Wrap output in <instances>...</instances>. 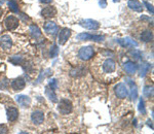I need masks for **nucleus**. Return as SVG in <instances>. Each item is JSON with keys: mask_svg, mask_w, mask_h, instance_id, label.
I'll return each mask as SVG.
<instances>
[{"mask_svg": "<svg viewBox=\"0 0 154 134\" xmlns=\"http://www.w3.org/2000/svg\"><path fill=\"white\" fill-rule=\"evenodd\" d=\"M143 93H144V95L147 97V98H150V97H152V95H153V88L149 87V86H146L143 90Z\"/></svg>", "mask_w": 154, "mask_h": 134, "instance_id": "nucleus-25", "label": "nucleus"}, {"mask_svg": "<svg viewBox=\"0 0 154 134\" xmlns=\"http://www.w3.org/2000/svg\"><path fill=\"white\" fill-rule=\"evenodd\" d=\"M102 69L105 73L111 74L116 70V63L113 59H106L102 63Z\"/></svg>", "mask_w": 154, "mask_h": 134, "instance_id": "nucleus-3", "label": "nucleus"}, {"mask_svg": "<svg viewBox=\"0 0 154 134\" xmlns=\"http://www.w3.org/2000/svg\"><path fill=\"white\" fill-rule=\"evenodd\" d=\"M16 101L22 107H29L30 104H31V98L27 95H23V94L16 96Z\"/></svg>", "mask_w": 154, "mask_h": 134, "instance_id": "nucleus-10", "label": "nucleus"}, {"mask_svg": "<svg viewBox=\"0 0 154 134\" xmlns=\"http://www.w3.org/2000/svg\"><path fill=\"white\" fill-rule=\"evenodd\" d=\"M139 112L141 114L145 115L146 114V108H145V103H144L143 99H140V103H139Z\"/></svg>", "mask_w": 154, "mask_h": 134, "instance_id": "nucleus-28", "label": "nucleus"}, {"mask_svg": "<svg viewBox=\"0 0 154 134\" xmlns=\"http://www.w3.org/2000/svg\"><path fill=\"white\" fill-rule=\"evenodd\" d=\"M30 33H31V35L34 38H38L41 36V30L39 29V27L37 25H31L30 26Z\"/></svg>", "mask_w": 154, "mask_h": 134, "instance_id": "nucleus-21", "label": "nucleus"}, {"mask_svg": "<svg viewBox=\"0 0 154 134\" xmlns=\"http://www.w3.org/2000/svg\"><path fill=\"white\" fill-rule=\"evenodd\" d=\"M141 39L144 41V42H149V41H151L153 39L152 31H150V30H146V31H144L143 33L141 34Z\"/></svg>", "mask_w": 154, "mask_h": 134, "instance_id": "nucleus-22", "label": "nucleus"}, {"mask_svg": "<svg viewBox=\"0 0 154 134\" xmlns=\"http://www.w3.org/2000/svg\"><path fill=\"white\" fill-rule=\"evenodd\" d=\"M58 54H59V48H58L57 45H53V48H50V58H56L58 56Z\"/></svg>", "mask_w": 154, "mask_h": 134, "instance_id": "nucleus-27", "label": "nucleus"}, {"mask_svg": "<svg viewBox=\"0 0 154 134\" xmlns=\"http://www.w3.org/2000/svg\"><path fill=\"white\" fill-rule=\"evenodd\" d=\"M98 1H99V4L101 7L105 8L107 6V0H98Z\"/></svg>", "mask_w": 154, "mask_h": 134, "instance_id": "nucleus-33", "label": "nucleus"}, {"mask_svg": "<svg viewBox=\"0 0 154 134\" xmlns=\"http://www.w3.org/2000/svg\"><path fill=\"white\" fill-rule=\"evenodd\" d=\"M80 25L84 28L88 30H98L100 28V23L96 20L92 19H87V20H83L80 22Z\"/></svg>", "mask_w": 154, "mask_h": 134, "instance_id": "nucleus-7", "label": "nucleus"}, {"mask_svg": "<svg viewBox=\"0 0 154 134\" xmlns=\"http://www.w3.org/2000/svg\"><path fill=\"white\" fill-rule=\"evenodd\" d=\"M58 109H59L60 114L68 115L72 112V109H73V105H72V102L70 100H68V99L66 98H63L61 99V101L59 102Z\"/></svg>", "mask_w": 154, "mask_h": 134, "instance_id": "nucleus-1", "label": "nucleus"}, {"mask_svg": "<svg viewBox=\"0 0 154 134\" xmlns=\"http://www.w3.org/2000/svg\"><path fill=\"white\" fill-rule=\"evenodd\" d=\"M76 39L78 40H94V41H103L104 36L101 35H93L90 33H80L76 36Z\"/></svg>", "mask_w": 154, "mask_h": 134, "instance_id": "nucleus-6", "label": "nucleus"}, {"mask_svg": "<svg viewBox=\"0 0 154 134\" xmlns=\"http://www.w3.org/2000/svg\"><path fill=\"white\" fill-rule=\"evenodd\" d=\"M144 4H145V5L147 6V8H148V10L150 11V13L153 15V13H154V10H153V6H152V4H150L148 1H144Z\"/></svg>", "mask_w": 154, "mask_h": 134, "instance_id": "nucleus-31", "label": "nucleus"}, {"mask_svg": "<svg viewBox=\"0 0 154 134\" xmlns=\"http://www.w3.org/2000/svg\"><path fill=\"white\" fill-rule=\"evenodd\" d=\"M117 42L119 43L121 47L123 48H134L138 47V43L135 40L130 39V37H125V38H119L117 39Z\"/></svg>", "mask_w": 154, "mask_h": 134, "instance_id": "nucleus-13", "label": "nucleus"}, {"mask_svg": "<svg viewBox=\"0 0 154 134\" xmlns=\"http://www.w3.org/2000/svg\"><path fill=\"white\" fill-rule=\"evenodd\" d=\"M114 92H115V95L120 99L127 98L128 95L127 88L124 84H122V83H119V84H117L114 87Z\"/></svg>", "mask_w": 154, "mask_h": 134, "instance_id": "nucleus-4", "label": "nucleus"}, {"mask_svg": "<svg viewBox=\"0 0 154 134\" xmlns=\"http://www.w3.org/2000/svg\"><path fill=\"white\" fill-rule=\"evenodd\" d=\"M127 84L130 85V99L135 101L137 99V97H138V88L136 86V84H135V83L133 82L130 78H127Z\"/></svg>", "mask_w": 154, "mask_h": 134, "instance_id": "nucleus-15", "label": "nucleus"}, {"mask_svg": "<svg viewBox=\"0 0 154 134\" xmlns=\"http://www.w3.org/2000/svg\"><path fill=\"white\" fill-rule=\"evenodd\" d=\"M85 73V69L83 68V67L79 66V67H76V68L72 69L71 72H70V74H71V77H81V75H83Z\"/></svg>", "mask_w": 154, "mask_h": 134, "instance_id": "nucleus-23", "label": "nucleus"}, {"mask_svg": "<svg viewBox=\"0 0 154 134\" xmlns=\"http://www.w3.org/2000/svg\"><path fill=\"white\" fill-rule=\"evenodd\" d=\"M45 94H46V96L48 97V99H50V101H53V102H57V101H58L57 95H56V93H55V90L51 89L50 87H46L45 88Z\"/></svg>", "mask_w": 154, "mask_h": 134, "instance_id": "nucleus-20", "label": "nucleus"}, {"mask_svg": "<svg viewBox=\"0 0 154 134\" xmlns=\"http://www.w3.org/2000/svg\"><path fill=\"white\" fill-rule=\"evenodd\" d=\"M26 86V82L23 77H18L11 82V88L13 91H21Z\"/></svg>", "mask_w": 154, "mask_h": 134, "instance_id": "nucleus-12", "label": "nucleus"}, {"mask_svg": "<svg viewBox=\"0 0 154 134\" xmlns=\"http://www.w3.org/2000/svg\"><path fill=\"white\" fill-rule=\"evenodd\" d=\"M9 61H10L11 63H13V64H16V65H17V64H19L21 61H22V57H21V56H15V57L10 58V59H9Z\"/></svg>", "mask_w": 154, "mask_h": 134, "instance_id": "nucleus-29", "label": "nucleus"}, {"mask_svg": "<svg viewBox=\"0 0 154 134\" xmlns=\"http://www.w3.org/2000/svg\"><path fill=\"white\" fill-rule=\"evenodd\" d=\"M11 45H13V39L9 35H2L0 37V47H1L3 50L8 51L11 48Z\"/></svg>", "mask_w": 154, "mask_h": 134, "instance_id": "nucleus-8", "label": "nucleus"}, {"mask_svg": "<svg viewBox=\"0 0 154 134\" xmlns=\"http://www.w3.org/2000/svg\"><path fill=\"white\" fill-rule=\"evenodd\" d=\"M149 69H150V64H149V63L143 64V65H142V67H141V73H140V77H145L147 73H148Z\"/></svg>", "mask_w": 154, "mask_h": 134, "instance_id": "nucleus-24", "label": "nucleus"}, {"mask_svg": "<svg viewBox=\"0 0 154 134\" xmlns=\"http://www.w3.org/2000/svg\"><path fill=\"white\" fill-rule=\"evenodd\" d=\"M124 69L127 73H130V74H134L137 70V65L134 63V62L128 61L124 64Z\"/></svg>", "mask_w": 154, "mask_h": 134, "instance_id": "nucleus-19", "label": "nucleus"}, {"mask_svg": "<svg viewBox=\"0 0 154 134\" xmlns=\"http://www.w3.org/2000/svg\"><path fill=\"white\" fill-rule=\"evenodd\" d=\"M114 2H118V1H120V0H113Z\"/></svg>", "mask_w": 154, "mask_h": 134, "instance_id": "nucleus-38", "label": "nucleus"}, {"mask_svg": "<svg viewBox=\"0 0 154 134\" xmlns=\"http://www.w3.org/2000/svg\"><path fill=\"white\" fill-rule=\"evenodd\" d=\"M31 120L34 124L40 125L43 123L44 121V114L41 110H35L31 114Z\"/></svg>", "mask_w": 154, "mask_h": 134, "instance_id": "nucleus-11", "label": "nucleus"}, {"mask_svg": "<svg viewBox=\"0 0 154 134\" xmlns=\"http://www.w3.org/2000/svg\"><path fill=\"white\" fill-rule=\"evenodd\" d=\"M0 99H1V95H0Z\"/></svg>", "mask_w": 154, "mask_h": 134, "instance_id": "nucleus-39", "label": "nucleus"}, {"mask_svg": "<svg viewBox=\"0 0 154 134\" xmlns=\"http://www.w3.org/2000/svg\"><path fill=\"white\" fill-rule=\"evenodd\" d=\"M6 115H7V120L9 122H15L17 121L19 117V112L16 107H9L6 110Z\"/></svg>", "mask_w": 154, "mask_h": 134, "instance_id": "nucleus-17", "label": "nucleus"}, {"mask_svg": "<svg viewBox=\"0 0 154 134\" xmlns=\"http://www.w3.org/2000/svg\"><path fill=\"white\" fill-rule=\"evenodd\" d=\"M147 123H148V125L149 126L151 127V128L153 129V125H152V121H150V120H148V121H147Z\"/></svg>", "mask_w": 154, "mask_h": 134, "instance_id": "nucleus-36", "label": "nucleus"}, {"mask_svg": "<svg viewBox=\"0 0 154 134\" xmlns=\"http://www.w3.org/2000/svg\"><path fill=\"white\" fill-rule=\"evenodd\" d=\"M71 36V30L68 28H64L60 31L59 34V43L60 45H64L67 42V40Z\"/></svg>", "mask_w": 154, "mask_h": 134, "instance_id": "nucleus-9", "label": "nucleus"}, {"mask_svg": "<svg viewBox=\"0 0 154 134\" xmlns=\"http://www.w3.org/2000/svg\"><path fill=\"white\" fill-rule=\"evenodd\" d=\"M48 87H50L51 89H57L58 88V82H57V80H51L50 82V85H48Z\"/></svg>", "mask_w": 154, "mask_h": 134, "instance_id": "nucleus-30", "label": "nucleus"}, {"mask_svg": "<svg viewBox=\"0 0 154 134\" xmlns=\"http://www.w3.org/2000/svg\"><path fill=\"white\" fill-rule=\"evenodd\" d=\"M41 15H42V17H45V18L56 17V15H57V10H56V7H53V6H46V7H44L43 10H41Z\"/></svg>", "mask_w": 154, "mask_h": 134, "instance_id": "nucleus-16", "label": "nucleus"}, {"mask_svg": "<svg viewBox=\"0 0 154 134\" xmlns=\"http://www.w3.org/2000/svg\"><path fill=\"white\" fill-rule=\"evenodd\" d=\"M94 48L93 47H83L78 51V57L83 61H88L94 56Z\"/></svg>", "mask_w": 154, "mask_h": 134, "instance_id": "nucleus-2", "label": "nucleus"}, {"mask_svg": "<svg viewBox=\"0 0 154 134\" xmlns=\"http://www.w3.org/2000/svg\"><path fill=\"white\" fill-rule=\"evenodd\" d=\"M132 54H133V56H135V58H137V59H141V57H142L141 52H139V51H133Z\"/></svg>", "mask_w": 154, "mask_h": 134, "instance_id": "nucleus-32", "label": "nucleus"}, {"mask_svg": "<svg viewBox=\"0 0 154 134\" xmlns=\"http://www.w3.org/2000/svg\"><path fill=\"white\" fill-rule=\"evenodd\" d=\"M44 31L47 34H51V35H55L58 32V26L56 23L53 22H45L44 23Z\"/></svg>", "mask_w": 154, "mask_h": 134, "instance_id": "nucleus-14", "label": "nucleus"}, {"mask_svg": "<svg viewBox=\"0 0 154 134\" xmlns=\"http://www.w3.org/2000/svg\"><path fill=\"white\" fill-rule=\"evenodd\" d=\"M19 24H20L19 19L16 17H13V16H8V17H6L5 20H4V26L6 27V29L7 30L17 29Z\"/></svg>", "mask_w": 154, "mask_h": 134, "instance_id": "nucleus-5", "label": "nucleus"}, {"mask_svg": "<svg viewBox=\"0 0 154 134\" xmlns=\"http://www.w3.org/2000/svg\"><path fill=\"white\" fill-rule=\"evenodd\" d=\"M7 132H8V129L6 128L5 126L0 125V133H7Z\"/></svg>", "mask_w": 154, "mask_h": 134, "instance_id": "nucleus-34", "label": "nucleus"}, {"mask_svg": "<svg viewBox=\"0 0 154 134\" xmlns=\"http://www.w3.org/2000/svg\"><path fill=\"white\" fill-rule=\"evenodd\" d=\"M8 6H9V8H10V10H13V13H19V11H20V10H19V6H18V3L16 1H13V0L8 1Z\"/></svg>", "mask_w": 154, "mask_h": 134, "instance_id": "nucleus-26", "label": "nucleus"}, {"mask_svg": "<svg viewBox=\"0 0 154 134\" xmlns=\"http://www.w3.org/2000/svg\"><path fill=\"white\" fill-rule=\"evenodd\" d=\"M41 3H44V4H48V3H51L53 0H39Z\"/></svg>", "mask_w": 154, "mask_h": 134, "instance_id": "nucleus-35", "label": "nucleus"}, {"mask_svg": "<svg viewBox=\"0 0 154 134\" xmlns=\"http://www.w3.org/2000/svg\"><path fill=\"white\" fill-rule=\"evenodd\" d=\"M2 13H3V10H2V8H1V7H0V18H1Z\"/></svg>", "mask_w": 154, "mask_h": 134, "instance_id": "nucleus-37", "label": "nucleus"}, {"mask_svg": "<svg viewBox=\"0 0 154 134\" xmlns=\"http://www.w3.org/2000/svg\"><path fill=\"white\" fill-rule=\"evenodd\" d=\"M127 5L130 10L138 11V13H142V11H143V6H142V4L140 3L139 1H137V0H130V1L127 2Z\"/></svg>", "mask_w": 154, "mask_h": 134, "instance_id": "nucleus-18", "label": "nucleus"}]
</instances>
